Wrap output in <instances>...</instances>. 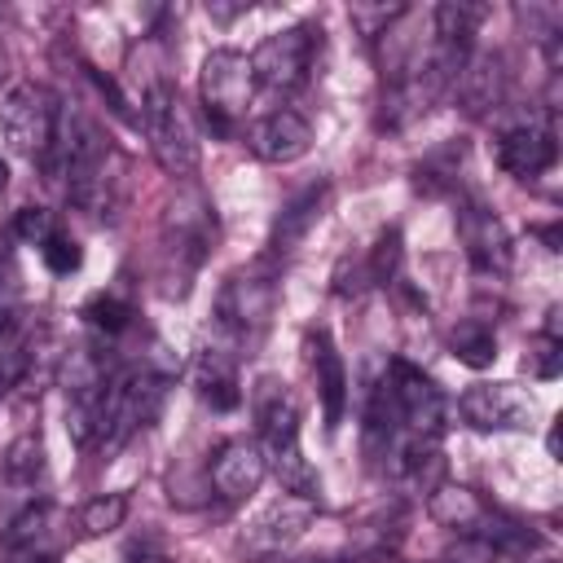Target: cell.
<instances>
[{
	"mask_svg": "<svg viewBox=\"0 0 563 563\" xmlns=\"http://www.w3.org/2000/svg\"><path fill=\"white\" fill-rule=\"evenodd\" d=\"M308 523H312V501L282 493L255 523H246V532H242V550H246L251 559L264 563V559H273V554H286V550L308 532Z\"/></svg>",
	"mask_w": 563,
	"mask_h": 563,
	"instance_id": "obj_16",
	"label": "cell"
},
{
	"mask_svg": "<svg viewBox=\"0 0 563 563\" xmlns=\"http://www.w3.org/2000/svg\"><path fill=\"white\" fill-rule=\"evenodd\" d=\"M559 158V132H554V110H528V119L510 123L497 136V167L515 180H537L550 172Z\"/></svg>",
	"mask_w": 563,
	"mask_h": 563,
	"instance_id": "obj_12",
	"label": "cell"
},
{
	"mask_svg": "<svg viewBox=\"0 0 563 563\" xmlns=\"http://www.w3.org/2000/svg\"><path fill=\"white\" fill-rule=\"evenodd\" d=\"M79 317H84V325L97 334V339H123L132 325H136V308L128 303V299H119V295H92L84 308H79Z\"/></svg>",
	"mask_w": 563,
	"mask_h": 563,
	"instance_id": "obj_24",
	"label": "cell"
},
{
	"mask_svg": "<svg viewBox=\"0 0 563 563\" xmlns=\"http://www.w3.org/2000/svg\"><path fill=\"white\" fill-rule=\"evenodd\" d=\"M268 466L251 435H233L211 453V488L220 501H246L264 484Z\"/></svg>",
	"mask_w": 563,
	"mask_h": 563,
	"instance_id": "obj_17",
	"label": "cell"
},
{
	"mask_svg": "<svg viewBox=\"0 0 563 563\" xmlns=\"http://www.w3.org/2000/svg\"><path fill=\"white\" fill-rule=\"evenodd\" d=\"M4 185H9V163L0 158V194H4Z\"/></svg>",
	"mask_w": 563,
	"mask_h": 563,
	"instance_id": "obj_34",
	"label": "cell"
},
{
	"mask_svg": "<svg viewBox=\"0 0 563 563\" xmlns=\"http://www.w3.org/2000/svg\"><path fill=\"white\" fill-rule=\"evenodd\" d=\"M18 268H13V233H0V299L13 290Z\"/></svg>",
	"mask_w": 563,
	"mask_h": 563,
	"instance_id": "obj_30",
	"label": "cell"
},
{
	"mask_svg": "<svg viewBox=\"0 0 563 563\" xmlns=\"http://www.w3.org/2000/svg\"><path fill=\"white\" fill-rule=\"evenodd\" d=\"M123 563H176V559L163 554V550H154V545H132V550L123 554Z\"/></svg>",
	"mask_w": 563,
	"mask_h": 563,
	"instance_id": "obj_31",
	"label": "cell"
},
{
	"mask_svg": "<svg viewBox=\"0 0 563 563\" xmlns=\"http://www.w3.org/2000/svg\"><path fill=\"white\" fill-rule=\"evenodd\" d=\"M308 365H312V378H317L325 431H339L343 409H347V369H343V356H339V347H334V339L325 330L308 334Z\"/></svg>",
	"mask_w": 563,
	"mask_h": 563,
	"instance_id": "obj_21",
	"label": "cell"
},
{
	"mask_svg": "<svg viewBox=\"0 0 563 563\" xmlns=\"http://www.w3.org/2000/svg\"><path fill=\"white\" fill-rule=\"evenodd\" d=\"M277 299H282V286H277V264L264 255L246 268H233L220 290H216V334H220V347H229L233 356H251V347L268 334L273 317H277Z\"/></svg>",
	"mask_w": 563,
	"mask_h": 563,
	"instance_id": "obj_3",
	"label": "cell"
},
{
	"mask_svg": "<svg viewBox=\"0 0 563 563\" xmlns=\"http://www.w3.org/2000/svg\"><path fill=\"white\" fill-rule=\"evenodd\" d=\"M40 475H44V444L35 431H26L4 449V479L18 488H35Z\"/></svg>",
	"mask_w": 563,
	"mask_h": 563,
	"instance_id": "obj_26",
	"label": "cell"
},
{
	"mask_svg": "<svg viewBox=\"0 0 563 563\" xmlns=\"http://www.w3.org/2000/svg\"><path fill=\"white\" fill-rule=\"evenodd\" d=\"M523 365H528V374L541 378V383L559 378V365H563V339H559L554 330H541V334L532 339V352L523 356Z\"/></svg>",
	"mask_w": 563,
	"mask_h": 563,
	"instance_id": "obj_28",
	"label": "cell"
},
{
	"mask_svg": "<svg viewBox=\"0 0 563 563\" xmlns=\"http://www.w3.org/2000/svg\"><path fill=\"white\" fill-rule=\"evenodd\" d=\"M449 352L471 369H488L497 361V334L484 317H466L449 330Z\"/></svg>",
	"mask_w": 563,
	"mask_h": 563,
	"instance_id": "obj_23",
	"label": "cell"
},
{
	"mask_svg": "<svg viewBox=\"0 0 563 563\" xmlns=\"http://www.w3.org/2000/svg\"><path fill=\"white\" fill-rule=\"evenodd\" d=\"M9 79V48H4V40H0V84Z\"/></svg>",
	"mask_w": 563,
	"mask_h": 563,
	"instance_id": "obj_33",
	"label": "cell"
},
{
	"mask_svg": "<svg viewBox=\"0 0 563 563\" xmlns=\"http://www.w3.org/2000/svg\"><path fill=\"white\" fill-rule=\"evenodd\" d=\"M57 229V220H53V211H44V207H22L18 211V220H13V238H22L26 246H40L48 233Z\"/></svg>",
	"mask_w": 563,
	"mask_h": 563,
	"instance_id": "obj_29",
	"label": "cell"
},
{
	"mask_svg": "<svg viewBox=\"0 0 563 563\" xmlns=\"http://www.w3.org/2000/svg\"><path fill=\"white\" fill-rule=\"evenodd\" d=\"M457 242H462V251L479 277H506L510 273L515 246H510L501 216L488 202H479V198L457 202Z\"/></svg>",
	"mask_w": 563,
	"mask_h": 563,
	"instance_id": "obj_13",
	"label": "cell"
},
{
	"mask_svg": "<svg viewBox=\"0 0 563 563\" xmlns=\"http://www.w3.org/2000/svg\"><path fill=\"white\" fill-rule=\"evenodd\" d=\"M136 123L145 128L150 154L167 176L189 180L198 172V128H194V119L180 101V88L172 79H154V84L141 88Z\"/></svg>",
	"mask_w": 563,
	"mask_h": 563,
	"instance_id": "obj_5",
	"label": "cell"
},
{
	"mask_svg": "<svg viewBox=\"0 0 563 563\" xmlns=\"http://www.w3.org/2000/svg\"><path fill=\"white\" fill-rule=\"evenodd\" d=\"M400 260H405V246H400V229H383L374 238V246L356 260V282L352 290L361 286H391L400 277Z\"/></svg>",
	"mask_w": 563,
	"mask_h": 563,
	"instance_id": "obj_22",
	"label": "cell"
},
{
	"mask_svg": "<svg viewBox=\"0 0 563 563\" xmlns=\"http://www.w3.org/2000/svg\"><path fill=\"white\" fill-rule=\"evenodd\" d=\"M457 413L471 431H532L537 396L519 383H475L462 391Z\"/></svg>",
	"mask_w": 563,
	"mask_h": 563,
	"instance_id": "obj_11",
	"label": "cell"
},
{
	"mask_svg": "<svg viewBox=\"0 0 563 563\" xmlns=\"http://www.w3.org/2000/svg\"><path fill=\"white\" fill-rule=\"evenodd\" d=\"M383 391L391 400V413L400 422V435L409 444H440L444 435V422H449V405H444V391L409 361H387L383 369Z\"/></svg>",
	"mask_w": 563,
	"mask_h": 563,
	"instance_id": "obj_7",
	"label": "cell"
},
{
	"mask_svg": "<svg viewBox=\"0 0 563 563\" xmlns=\"http://www.w3.org/2000/svg\"><path fill=\"white\" fill-rule=\"evenodd\" d=\"M325 31L317 22H299V26H286V31H273L255 44L251 53V70H255V84L273 88V92H299L312 75H317V62H321V40Z\"/></svg>",
	"mask_w": 563,
	"mask_h": 563,
	"instance_id": "obj_9",
	"label": "cell"
},
{
	"mask_svg": "<svg viewBox=\"0 0 563 563\" xmlns=\"http://www.w3.org/2000/svg\"><path fill=\"white\" fill-rule=\"evenodd\" d=\"M251 409H255V444L264 453V466L282 479V488L290 497L317 501L321 479L308 466L303 449H299V400L282 378H260L251 391Z\"/></svg>",
	"mask_w": 563,
	"mask_h": 563,
	"instance_id": "obj_1",
	"label": "cell"
},
{
	"mask_svg": "<svg viewBox=\"0 0 563 563\" xmlns=\"http://www.w3.org/2000/svg\"><path fill=\"white\" fill-rule=\"evenodd\" d=\"M216 251V207L202 189H180L158 220V282L167 299H185L198 268Z\"/></svg>",
	"mask_w": 563,
	"mask_h": 563,
	"instance_id": "obj_2",
	"label": "cell"
},
{
	"mask_svg": "<svg viewBox=\"0 0 563 563\" xmlns=\"http://www.w3.org/2000/svg\"><path fill=\"white\" fill-rule=\"evenodd\" d=\"M427 510H431V519H435L440 528H449L453 537L493 541V545L510 550L519 563H532V554L545 550V537H541L532 523H523V519L497 510L493 501H484V497H479L475 488H466V484H449V479L435 484V488L427 493Z\"/></svg>",
	"mask_w": 563,
	"mask_h": 563,
	"instance_id": "obj_4",
	"label": "cell"
},
{
	"mask_svg": "<svg viewBox=\"0 0 563 563\" xmlns=\"http://www.w3.org/2000/svg\"><path fill=\"white\" fill-rule=\"evenodd\" d=\"M57 528H62L57 510L48 501H31L9 519L0 550L13 563H53L57 559Z\"/></svg>",
	"mask_w": 563,
	"mask_h": 563,
	"instance_id": "obj_18",
	"label": "cell"
},
{
	"mask_svg": "<svg viewBox=\"0 0 563 563\" xmlns=\"http://www.w3.org/2000/svg\"><path fill=\"white\" fill-rule=\"evenodd\" d=\"M57 110L62 101L53 97V88L26 79L13 84L4 106H0V128H4V145L13 154H22L26 163H44L53 150V132H57Z\"/></svg>",
	"mask_w": 563,
	"mask_h": 563,
	"instance_id": "obj_10",
	"label": "cell"
},
{
	"mask_svg": "<svg viewBox=\"0 0 563 563\" xmlns=\"http://www.w3.org/2000/svg\"><path fill=\"white\" fill-rule=\"evenodd\" d=\"M246 145L260 163H295L308 154L312 145V123L299 110H268L264 119H255L246 128Z\"/></svg>",
	"mask_w": 563,
	"mask_h": 563,
	"instance_id": "obj_19",
	"label": "cell"
},
{
	"mask_svg": "<svg viewBox=\"0 0 563 563\" xmlns=\"http://www.w3.org/2000/svg\"><path fill=\"white\" fill-rule=\"evenodd\" d=\"M163 396H167V374L136 361L128 369H114L110 378V391H106V409H101V435L97 444L106 453L123 449L141 427H150L163 409Z\"/></svg>",
	"mask_w": 563,
	"mask_h": 563,
	"instance_id": "obj_6",
	"label": "cell"
},
{
	"mask_svg": "<svg viewBox=\"0 0 563 563\" xmlns=\"http://www.w3.org/2000/svg\"><path fill=\"white\" fill-rule=\"evenodd\" d=\"M352 563H400V559H396L391 550L378 545V550H369V554H361V559H352Z\"/></svg>",
	"mask_w": 563,
	"mask_h": 563,
	"instance_id": "obj_32",
	"label": "cell"
},
{
	"mask_svg": "<svg viewBox=\"0 0 563 563\" xmlns=\"http://www.w3.org/2000/svg\"><path fill=\"white\" fill-rule=\"evenodd\" d=\"M510 92V70H506V53L501 48H471V57L462 62L457 79H453V97L471 119H488L506 106Z\"/></svg>",
	"mask_w": 563,
	"mask_h": 563,
	"instance_id": "obj_14",
	"label": "cell"
},
{
	"mask_svg": "<svg viewBox=\"0 0 563 563\" xmlns=\"http://www.w3.org/2000/svg\"><path fill=\"white\" fill-rule=\"evenodd\" d=\"M123 519H128V493H97L79 506L75 528H79V537H106V532L123 528Z\"/></svg>",
	"mask_w": 563,
	"mask_h": 563,
	"instance_id": "obj_25",
	"label": "cell"
},
{
	"mask_svg": "<svg viewBox=\"0 0 563 563\" xmlns=\"http://www.w3.org/2000/svg\"><path fill=\"white\" fill-rule=\"evenodd\" d=\"M330 198H334V185L330 180H312L303 185L299 194H290L277 216H273V229H268V260H286L299 251V242L321 224V216L330 211Z\"/></svg>",
	"mask_w": 563,
	"mask_h": 563,
	"instance_id": "obj_15",
	"label": "cell"
},
{
	"mask_svg": "<svg viewBox=\"0 0 563 563\" xmlns=\"http://www.w3.org/2000/svg\"><path fill=\"white\" fill-rule=\"evenodd\" d=\"M189 383H194L198 400H202V405H211V409H220V413H229V409H238V405H242L238 356H233L229 347H220V343L198 347V356L189 361Z\"/></svg>",
	"mask_w": 563,
	"mask_h": 563,
	"instance_id": "obj_20",
	"label": "cell"
},
{
	"mask_svg": "<svg viewBox=\"0 0 563 563\" xmlns=\"http://www.w3.org/2000/svg\"><path fill=\"white\" fill-rule=\"evenodd\" d=\"M198 97H202V114H207L211 132L233 136L238 123L246 119L251 97H255L251 57L238 48H211L202 57V70H198Z\"/></svg>",
	"mask_w": 563,
	"mask_h": 563,
	"instance_id": "obj_8",
	"label": "cell"
},
{
	"mask_svg": "<svg viewBox=\"0 0 563 563\" xmlns=\"http://www.w3.org/2000/svg\"><path fill=\"white\" fill-rule=\"evenodd\" d=\"M545 563H550V559H545Z\"/></svg>",
	"mask_w": 563,
	"mask_h": 563,
	"instance_id": "obj_35",
	"label": "cell"
},
{
	"mask_svg": "<svg viewBox=\"0 0 563 563\" xmlns=\"http://www.w3.org/2000/svg\"><path fill=\"white\" fill-rule=\"evenodd\" d=\"M40 260H44V268H48V273L70 277V273L84 264V251H79V242H75L66 229H53V233L40 242Z\"/></svg>",
	"mask_w": 563,
	"mask_h": 563,
	"instance_id": "obj_27",
	"label": "cell"
}]
</instances>
